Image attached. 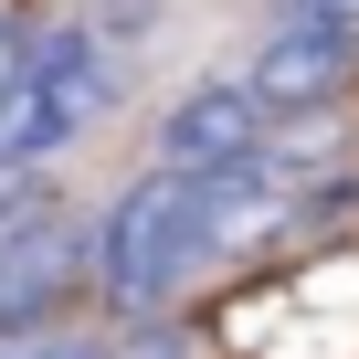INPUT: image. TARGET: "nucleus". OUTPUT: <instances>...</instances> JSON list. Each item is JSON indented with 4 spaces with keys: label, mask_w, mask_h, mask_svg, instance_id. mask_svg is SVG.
Wrapping results in <instances>:
<instances>
[{
    "label": "nucleus",
    "mask_w": 359,
    "mask_h": 359,
    "mask_svg": "<svg viewBox=\"0 0 359 359\" xmlns=\"http://www.w3.org/2000/svg\"><path fill=\"white\" fill-rule=\"evenodd\" d=\"M106 95H116V53H106V32L43 22L32 53H22V74L0 85V169L22 180L32 158H53L85 116H106Z\"/></svg>",
    "instance_id": "nucleus-1"
},
{
    "label": "nucleus",
    "mask_w": 359,
    "mask_h": 359,
    "mask_svg": "<svg viewBox=\"0 0 359 359\" xmlns=\"http://www.w3.org/2000/svg\"><path fill=\"white\" fill-rule=\"evenodd\" d=\"M116 359H191V338H180V327H137Z\"/></svg>",
    "instance_id": "nucleus-7"
},
{
    "label": "nucleus",
    "mask_w": 359,
    "mask_h": 359,
    "mask_svg": "<svg viewBox=\"0 0 359 359\" xmlns=\"http://www.w3.org/2000/svg\"><path fill=\"white\" fill-rule=\"evenodd\" d=\"M11 359H116L106 338H74V327H43V338H11Z\"/></svg>",
    "instance_id": "nucleus-5"
},
{
    "label": "nucleus",
    "mask_w": 359,
    "mask_h": 359,
    "mask_svg": "<svg viewBox=\"0 0 359 359\" xmlns=\"http://www.w3.org/2000/svg\"><path fill=\"white\" fill-rule=\"evenodd\" d=\"M264 148H275V116H264V95H254L243 74L191 85V95L158 116V158H169V169H243V158H264Z\"/></svg>",
    "instance_id": "nucleus-2"
},
{
    "label": "nucleus",
    "mask_w": 359,
    "mask_h": 359,
    "mask_svg": "<svg viewBox=\"0 0 359 359\" xmlns=\"http://www.w3.org/2000/svg\"><path fill=\"white\" fill-rule=\"evenodd\" d=\"M32 32H43V22H32V11H11V0H0V85L22 74V53H32Z\"/></svg>",
    "instance_id": "nucleus-6"
},
{
    "label": "nucleus",
    "mask_w": 359,
    "mask_h": 359,
    "mask_svg": "<svg viewBox=\"0 0 359 359\" xmlns=\"http://www.w3.org/2000/svg\"><path fill=\"white\" fill-rule=\"evenodd\" d=\"M285 32H317V43L359 53V0H285Z\"/></svg>",
    "instance_id": "nucleus-4"
},
{
    "label": "nucleus",
    "mask_w": 359,
    "mask_h": 359,
    "mask_svg": "<svg viewBox=\"0 0 359 359\" xmlns=\"http://www.w3.org/2000/svg\"><path fill=\"white\" fill-rule=\"evenodd\" d=\"M338 74H348V53H338V43H317V32H285V22H275V43L254 53V74H243V85L264 95V116H285V106H317Z\"/></svg>",
    "instance_id": "nucleus-3"
}]
</instances>
